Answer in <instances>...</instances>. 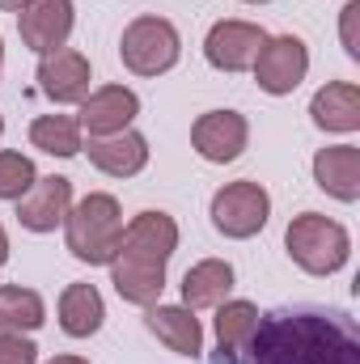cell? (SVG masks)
<instances>
[{
    "label": "cell",
    "mask_w": 360,
    "mask_h": 364,
    "mask_svg": "<svg viewBox=\"0 0 360 364\" xmlns=\"http://www.w3.org/2000/svg\"><path fill=\"white\" fill-rule=\"evenodd\" d=\"M229 292H233V267L225 259H203V263L186 267V275H182V305L191 314L216 309Z\"/></svg>",
    "instance_id": "cell-20"
},
{
    "label": "cell",
    "mask_w": 360,
    "mask_h": 364,
    "mask_svg": "<svg viewBox=\"0 0 360 364\" xmlns=\"http://www.w3.org/2000/svg\"><path fill=\"white\" fill-rule=\"evenodd\" d=\"M26 4H30V0H0V9H4V13H21Z\"/></svg>",
    "instance_id": "cell-27"
},
{
    "label": "cell",
    "mask_w": 360,
    "mask_h": 364,
    "mask_svg": "<svg viewBox=\"0 0 360 364\" xmlns=\"http://www.w3.org/2000/svg\"><path fill=\"white\" fill-rule=\"evenodd\" d=\"M0 364H38V348L17 331H0Z\"/></svg>",
    "instance_id": "cell-25"
},
{
    "label": "cell",
    "mask_w": 360,
    "mask_h": 364,
    "mask_svg": "<svg viewBox=\"0 0 360 364\" xmlns=\"http://www.w3.org/2000/svg\"><path fill=\"white\" fill-rule=\"evenodd\" d=\"M174 250H179V220L170 212H140L123 225L119 255L149 259V263H170Z\"/></svg>",
    "instance_id": "cell-12"
},
{
    "label": "cell",
    "mask_w": 360,
    "mask_h": 364,
    "mask_svg": "<svg viewBox=\"0 0 360 364\" xmlns=\"http://www.w3.org/2000/svg\"><path fill=\"white\" fill-rule=\"evenodd\" d=\"M110 284L127 305H157L162 288H166V263H149V259H132V255H115L110 259Z\"/></svg>",
    "instance_id": "cell-17"
},
{
    "label": "cell",
    "mask_w": 360,
    "mask_h": 364,
    "mask_svg": "<svg viewBox=\"0 0 360 364\" xmlns=\"http://www.w3.org/2000/svg\"><path fill=\"white\" fill-rule=\"evenodd\" d=\"M102 318H106V305H102V292L93 284H68L60 292V331L68 339H90L102 331Z\"/></svg>",
    "instance_id": "cell-21"
},
{
    "label": "cell",
    "mask_w": 360,
    "mask_h": 364,
    "mask_svg": "<svg viewBox=\"0 0 360 364\" xmlns=\"http://www.w3.org/2000/svg\"><path fill=\"white\" fill-rule=\"evenodd\" d=\"M250 73H255V81H259L263 93L284 97V93H292L305 81V73H309V51H305V43H301L297 34H275V38H268V43L259 47Z\"/></svg>",
    "instance_id": "cell-6"
},
{
    "label": "cell",
    "mask_w": 360,
    "mask_h": 364,
    "mask_svg": "<svg viewBox=\"0 0 360 364\" xmlns=\"http://www.w3.org/2000/svg\"><path fill=\"white\" fill-rule=\"evenodd\" d=\"M34 182H38V170H34V161H30L26 153H9V149H0V199L17 203Z\"/></svg>",
    "instance_id": "cell-24"
},
{
    "label": "cell",
    "mask_w": 360,
    "mask_h": 364,
    "mask_svg": "<svg viewBox=\"0 0 360 364\" xmlns=\"http://www.w3.org/2000/svg\"><path fill=\"white\" fill-rule=\"evenodd\" d=\"M149 331L170 348V352H179V356H199L203 352V326H199V318L186 309V305H149Z\"/></svg>",
    "instance_id": "cell-19"
},
{
    "label": "cell",
    "mask_w": 360,
    "mask_h": 364,
    "mask_svg": "<svg viewBox=\"0 0 360 364\" xmlns=\"http://www.w3.org/2000/svg\"><path fill=\"white\" fill-rule=\"evenodd\" d=\"M119 237H123V208L106 191H90L64 216V242L77 263L110 267V259L119 255Z\"/></svg>",
    "instance_id": "cell-2"
},
{
    "label": "cell",
    "mask_w": 360,
    "mask_h": 364,
    "mask_svg": "<svg viewBox=\"0 0 360 364\" xmlns=\"http://www.w3.org/2000/svg\"><path fill=\"white\" fill-rule=\"evenodd\" d=\"M284 246H288V259L309 275H335L348 255H352V237L339 220L322 216V212H301L288 220L284 229Z\"/></svg>",
    "instance_id": "cell-3"
},
{
    "label": "cell",
    "mask_w": 360,
    "mask_h": 364,
    "mask_svg": "<svg viewBox=\"0 0 360 364\" xmlns=\"http://www.w3.org/2000/svg\"><path fill=\"white\" fill-rule=\"evenodd\" d=\"M356 17H360V0L344 4V17H339V34H344V51L360 60V38H356Z\"/></svg>",
    "instance_id": "cell-26"
},
{
    "label": "cell",
    "mask_w": 360,
    "mask_h": 364,
    "mask_svg": "<svg viewBox=\"0 0 360 364\" xmlns=\"http://www.w3.org/2000/svg\"><path fill=\"white\" fill-rule=\"evenodd\" d=\"M246 4H268V0H246Z\"/></svg>",
    "instance_id": "cell-31"
},
{
    "label": "cell",
    "mask_w": 360,
    "mask_h": 364,
    "mask_svg": "<svg viewBox=\"0 0 360 364\" xmlns=\"http://www.w3.org/2000/svg\"><path fill=\"white\" fill-rule=\"evenodd\" d=\"M119 55H123V68L136 73V77H162L179 64L182 55V38L174 30V21L157 17V13H144L136 21H127L123 38H119Z\"/></svg>",
    "instance_id": "cell-4"
},
{
    "label": "cell",
    "mask_w": 360,
    "mask_h": 364,
    "mask_svg": "<svg viewBox=\"0 0 360 364\" xmlns=\"http://www.w3.org/2000/svg\"><path fill=\"white\" fill-rule=\"evenodd\" d=\"M0 136H4V119H0Z\"/></svg>",
    "instance_id": "cell-32"
},
{
    "label": "cell",
    "mask_w": 360,
    "mask_h": 364,
    "mask_svg": "<svg viewBox=\"0 0 360 364\" xmlns=\"http://www.w3.org/2000/svg\"><path fill=\"white\" fill-rule=\"evenodd\" d=\"M259 305L255 301H221L216 305V352L212 364H246L250 339L259 331Z\"/></svg>",
    "instance_id": "cell-15"
},
{
    "label": "cell",
    "mask_w": 360,
    "mask_h": 364,
    "mask_svg": "<svg viewBox=\"0 0 360 364\" xmlns=\"http://www.w3.org/2000/svg\"><path fill=\"white\" fill-rule=\"evenodd\" d=\"M47 322V305L34 288H17V284H0V331H17L30 335Z\"/></svg>",
    "instance_id": "cell-23"
},
{
    "label": "cell",
    "mask_w": 360,
    "mask_h": 364,
    "mask_svg": "<svg viewBox=\"0 0 360 364\" xmlns=\"http://www.w3.org/2000/svg\"><path fill=\"white\" fill-rule=\"evenodd\" d=\"M90 153V166L102 170L106 178H136L149 166V140L140 132H115V136H90V144H81Z\"/></svg>",
    "instance_id": "cell-14"
},
{
    "label": "cell",
    "mask_w": 360,
    "mask_h": 364,
    "mask_svg": "<svg viewBox=\"0 0 360 364\" xmlns=\"http://www.w3.org/2000/svg\"><path fill=\"white\" fill-rule=\"evenodd\" d=\"M268 43V30L255 26V21H238V17H225L208 30L203 38V55L216 73H246L259 55V47Z\"/></svg>",
    "instance_id": "cell-7"
},
{
    "label": "cell",
    "mask_w": 360,
    "mask_h": 364,
    "mask_svg": "<svg viewBox=\"0 0 360 364\" xmlns=\"http://www.w3.org/2000/svg\"><path fill=\"white\" fill-rule=\"evenodd\" d=\"M9 263V233H4V225H0V267Z\"/></svg>",
    "instance_id": "cell-28"
},
{
    "label": "cell",
    "mask_w": 360,
    "mask_h": 364,
    "mask_svg": "<svg viewBox=\"0 0 360 364\" xmlns=\"http://www.w3.org/2000/svg\"><path fill=\"white\" fill-rule=\"evenodd\" d=\"M47 364H90V360H81V356H55V360H47Z\"/></svg>",
    "instance_id": "cell-29"
},
{
    "label": "cell",
    "mask_w": 360,
    "mask_h": 364,
    "mask_svg": "<svg viewBox=\"0 0 360 364\" xmlns=\"http://www.w3.org/2000/svg\"><path fill=\"white\" fill-rule=\"evenodd\" d=\"M30 144L47 157H77L81 153V123L73 114H38L30 123Z\"/></svg>",
    "instance_id": "cell-22"
},
{
    "label": "cell",
    "mask_w": 360,
    "mask_h": 364,
    "mask_svg": "<svg viewBox=\"0 0 360 364\" xmlns=\"http://www.w3.org/2000/svg\"><path fill=\"white\" fill-rule=\"evenodd\" d=\"M73 21H77L73 0H30L17 13V34L34 55H51V51H60L68 43Z\"/></svg>",
    "instance_id": "cell-9"
},
{
    "label": "cell",
    "mask_w": 360,
    "mask_h": 364,
    "mask_svg": "<svg viewBox=\"0 0 360 364\" xmlns=\"http://www.w3.org/2000/svg\"><path fill=\"white\" fill-rule=\"evenodd\" d=\"M68 208H73V182L64 174H47L17 199V220L30 233H55L64 225Z\"/></svg>",
    "instance_id": "cell-11"
},
{
    "label": "cell",
    "mask_w": 360,
    "mask_h": 364,
    "mask_svg": "<svg viewBox=\"0 0 360 364\" xmlns=\"http://www.w3.org/2000/svg\"><path fill=\"white\" fill-rule=\"evenodd\" d=\"M246 364H360L356 322L318 305L263 314Z\"/></svg>",
    "instance_id": "cell-1"
},
{
    "label": "cell",
    "mask_w": 360,
    "mask_h": 364,
    "mask_svg": "<svg viewBox=\"0 0 360 364\" xmlns=\"http://www.w3.org/2000/svg\"><path fill=\"white\" fill-rule=\"evenodd\" d=\"M0 77H4V38H0Z\"/></svg>",
    "instance_id": "cell-30"
},
{
    "label": "cell",
    "mask_w": 360,
    "mask_h": 364,
    "mask_svg": "<svg viewBox=\"0 0 360 364\" xmlns=\"http://www.w3.org/2000/svg\"><path fill=\"white\" fill-rule=\"evenodd\" d=\"M90 81H93L90 60L73 47H60V51L38 60V90L55 106H81L85 93H90Z\"/></svg>",
    "instance_id": "cell-10"
},
{
    "label": "cell",
    "mask_w": 360,
    "mask_h": 364,
    "mask_svg": "<svg viewBox=\"0 0 360 364\" xmlns=\"http://www.w3.org/2000/svg\"><path fill=\"white\" fill-rule=\"evenodd\" d=\"M212 229L233 237V242H246L255 233L268 229L271 216V195L259 186V182L242 178V182H225L216 195H212Z\"/></svg>",
    "instance_id": "cell-5"
},
{
    "label": "cell",
    "mask_w": 360,
    "mask_h": 364,
    "mask_svg": "<svg viewBox=\"0 0 360 364\" xmlns=\"http://www.w3.org/2000/svg\"><path fill=\"white\" fill-rule=\"evenodd\" d=\"M136 114H140L136 90H127V85H102V90L85 93L77 123L90 136H115V132H127Z\"/></svg>",
    "instance_id": "cell-13"
},
{
    "label": "cell",
    "mask_w": 360,
    "mask_h": 364,
    "mask_svg": "<svg viewBox=\"0 0 360 364\" xmlns=\"http://www.w3.org/2000/svg\"><path fill=\"white\" fill-rule=\"evenodd\" d=\"M314 182L339 203L360 199V149L356 144H331L314 153Z\"/></svg>",
    "instance_id": "cell-16"
},
{
    "label": "cell",
    "mask_w": 360,
    "mask_h": 364,
    "mask_svg": "<svg viewBox=\"0 0 360 364\" xmlns=\"http://www.w3.org/2000/svg\"><path fill=\"white\" fill-rule=\"evenodd\" d=\"M246 140H250V123L238 110H208V114H199L191 123V149L203 161H212V166L238 161L242 149H246Z\"/></svg>",
    "instance_id": "cell-8"
},
{
    "label": "cell",
    "mask_w": 360,
    "mask_h": 364,
    "mask_svg": "<svg viewBox=\"0 0 360 364\" xmlns=\"http://www.w3.org/2000/svg\"><path fill=\"white\" fill-rule=\"evenodd\" d=\"M309 119L314 127L322 132H335V136H352L360 127V90L352 81H331L314 93L309 102Z\"/></svg>",
    "instance_id": "cell-18"
}]
</instances>
